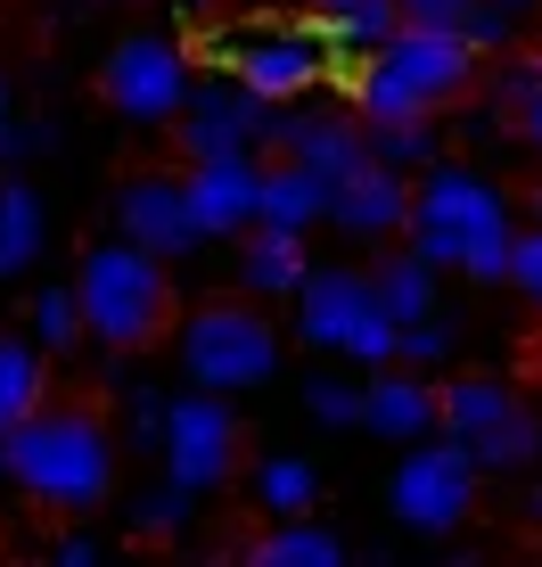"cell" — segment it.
<instances>
[{
  "mask_svg": "<svg viewBox=\"0 0 542 567\" xmlns=\"http://www.w3.org/2000/svg\"><path fill=\"white\" fill-rule=\"evenodd\" d=\"M0 477H17V494H33L42 511H100L115 485V436L83 403H42L0 436Z\"/></svg>",
  "mask_w": 542,
  "mask_h": 567,
  "instance_id": "obj_1",
  "label": "cell"
},
{
  "mask_svg": "<svg viewBox=\"0 0 542 567\" xmlns=\"http://www.w3.org/2000/svg\"><path fill=\"white\" fill-rule=\"evenodd\" d=\"M403 239L419 247L428 264L460 271V280H486L501 288L510 280V247H518V214L510 198L469 165H428L419 173V206H411V230Z\"/></svg>",
  "mask_w": 542,
  "mask_h": 567,
  "instance_id": "obj_2",
  "label": "cell"
},
{
  "mask_svg": "<svg viewBox=\"0 0 542 567\" xmlns=\"http://www.w3.org/2000/svg\"><path fill=\"white\" fill-rule=\"evenodd\" d=\"M74 297H83L91 346H107V354H140V346H157L173 329V264L115 230L107 247H91V256L74 264Z\"/></svg>",
  "mask_w": 542,
  "mask_h": 567,
  "instance_id": "obj_3",
  "label": "cell"
},
{
  "mask_svg": "<svg viewBox=\"0 0 542 567\" xmlns=\"http://www.w3.org/2000/svg\"><path fill=\"white\" fill-rule=\"evenodd\" d=\"M296 329H304V346L345 354V362H362V370L403 362V321L378 305V280H371V271L321 264L313 280L296 288Z\"/></svg>",
  "mask_w": 542,
  "mask_h": 567,
  "instance_id": "obj_4",
  "label": "cell"
},
{
  "mask_svg": "<svg viewBox=\"0 0 542 567\" xmlns=\"http://www.w3.org/2000/svg\"><path fill=\"white\" fill-rule=\"evenodd\" d=\"M181 370H189V386H215V395H239V386H263L271 370H280V329L263 321L256 305H239V297H215V305H198L181 321Z\"/></svg>",
  "mask_w": 542,
  "mask_h": 567,
  "instance_id": "obj_5",
  "label": "cell"
},
{
  "mask_svg": "<svg viewBox=\"0 0 542 567\" xmlns=\"http://www.w3.org/2000/svg\"><path fill=\"white\" fill-rule=\"evenodd\" d=\"M198 58H206L215 74H239V83H256L263 100H313V83H329V66H337V50H329L321 25H304V33H280V25L206 33Z\"/></svg>",
  "mask_w": 542,
  "mask_h": 567,
  "instance_id": "obj_6",
  "label": "cell"
},
{
  "mask_svg": "<svg viewBox=\"0 0 542 567\" xmlns=\"http://www.w3.org/2000/svg\"><path fill=\"white\" fill-rule=\"evenodd\" d=\"M477 477H486L477 444L444 427V436H419L411 453H403L386 502H395V518L411 526V535H452V526L477 511Z\"/></svg>",
  "mask_w": 542,
  "mask_h": 567,
  "instance_id": "obj_7",
  "label": "cell"
},
{
  "mask_svg": "<svg viewBox=\"0 0 542 567\" xmlns=\"http://www.w3.org/2000/svg\"><path fill=\"white\" fill-rule=\"evenodd\" d=\"M198 66L206 58L189 42H173V33H124L100 66V91L124 124H173L189 107V91H198Z\"/></svg>",
  "mask_w": 542,
  "mask_h": 567,
  "instance_id": "obj_8",
  "label": "cell"
},
{
  "mask_svg": "<svg viewBox=\"0 0 542 567\" xmlns=\"http://www.w3.org/2000/svg\"><path fill=\"white\" fill-rule=\"evenodd\" d=\"M280 124H288V100H263L239 74H198L189 107L173 115V148H181V165H198V156H230V148H271Z\"/></svg>",
  "mask_w": 542,
  "mask_h": 567,
  "instance_id": "obj_9",
  "label": "cell"
},
{
  "mask_svg": "<svg viewBox=\"0 0 542 567\" xmlns=\"http://www.w3.org/2000/svg\"><path fill=\"white\" fill-rule=\"evenodd\" d=\"M165 477H181L189 494H215L222 477H239V412L215 395V386H189L173 395V420H165Z\"/></svg>",
  "mask_w": 542,
  "mask_h": 567,
  "instance_id": "obj_10",
  "label": "cell"
},
{
  "mask_svg": "<svg viewBox=\"0 0 542 567\" xmlns=\"http://www.w3.org/2000/svg\"><path fill=\"white\" fill-rule=\"evenodd\" d=\"M107 214H115L124 239H140L148 256H165V264H181L189 247H206V223H198V206H189V182H173V173H124Z\"/></svg>",
  "mask_w": 542,
  "mask_h": 567,
  "instance_id": "obj_11",
  "label": "cell"
},
{
  "mask_svg": "<svg viewBox=\"0 0 542 567\" xmlns=\"http://www.w3.org/2000/svg\"><path fill=\"white\" fill-rule=\"evenodd\" d=\"M378 58H386V66H395V74H403V83H411L436 115H444V107H460V100L477 91V74H486V50H477L469 33H444V25H403Z\"/></svg>",
  "mask_w": 542,
  "mask_h": 567,
  "instance_id": "obj_12",
  "label": "cell"
},
{
  "mask_svg": "<svg viewBox=\"0 0 542 567\" xmlns=\"http://www.w3.org/2000/svg\"><path fill=\"white\" fill-rule=\"evenodd\" d=\"M181 182H189V206H198L206 239H239V230L263 223V156H256V148L198 156Z\"/></svg>",
  "mask_w": 542,
  "mask_h": 567,
  "instance_id": "obj_13",
  "label": "cell"
},
{
  "mask_svg": "<svg viewBox=\"0 0 542 567\" xmlns=\"http://www.w3.org/2000/svg\"><path fill=\"white\" fill-rule=\"evenodd\" d=\"M411 206H419V182H411V173L386 165V156H362V165L337 182L329 223H337L345 239H395V230H411Z\"/></svg>",
  "mask_w": 542,
  "mask_h": 567,
  "instance_id": "obj_14",
  "label": "cell"
},
{
  "mask_svg": "<svg viewBox=\"0 0 542 567\" xmlns=\"http://www.w3.org/2000/svg\"><path fill=\"white\" fill-rule=\"evenodd\" d=\"M271 148H288V156H304L313 173L345 182V173L371 156V124H362V107H296V100H288V124H280Z\"/></svg>",
  "mask_w": 542,
  "mask_h": 567,
  "instance_id": "obj_15",
  "label": "cell"
},
{
  "mask_svg": "<svg viewBox=\"0 0 542 567\" xmlns=\"http://www.w3.org/2000/svg\"><path fill=\"white\" fill-rule=\"evenodd\" d=\"M371 436L386 444H419V436H436L444 427V386H436V370H411V362H386L371 370Z\"/></svg>",
  "mask_w": 542,
  "mask_h": 567,
  "instance_id": "obj_16",
  "label": "cell"
},
{
  "mask_svg": "<svg viewBox=\"0 0 542 567\" xmlns=\"http://www.w3.org/2000/svg\"><path fill=\"white\" fill-rule=\"evenodd\" d=\"M239 280H247V297H296V288L313 280L304 230H280V223L239 230Z\"/></svg>",
  "mask_w": 542,
  "mask_h": 567,
  "instance_id": "obj_17",
  "label": "cell"
},
{
  "mask_svg": "<svg viewBox=\"0 0 542 567\" xmlns=\"http://www.w3.org/2000/svg\"><path fill=\"white\" fill-rule=\"evenodd\" d=\"M329 206H337V182L329 173H313L304 156H271L263 165V223H280V230H313L329 223Z\"/></svg>",
  "mask_w": 542,
  "mask_h": 567,
  "instance_id": "obj_18",
  "label": "cell"
},
{
  "mask_svg": "<svg viewBox=\"0 0 542 567\" xmlns=\"http://www.w3.org/2000/svg\"><path fill=\"white\" fill-rule=\"evenodd\" d=\"M313 25L329 33V50L337 58H378L386 42L403 33V0H313Z\"/></svg>",
  "mask_w": 542,
  "mask_h": 567,
  "instance_id": "obj_19",
  "label": "cell"
},
{
  "mask_svg": "<svg viewBox=\"0 0 542 567\" xmlns=\"http://www.w3.org/2000/svg\"><path fill=\"white\" fill-rule=\"evenodd\" d=\"M50 247V206L33 182H17V173H0V280H17V271H33Z\"/></svg>",
  "mask_w": 542,
  "mask_h": 567,
  "instance_id": "obj_20",
  "label": "cell"
},
{
  "mask_svg": "<svg viewBox=\"0 0 542 567\" xmlns=\"http://www.w3.org/2000/svg\"><path fill=\"white\" fill-rule=\"evenodd\" d=\"M403 25H444V33H469L477 50H510V9L501 0H403Z\"/></svg>",
  "mask_w": 542,
  "mask_h": 567,
  "instance_id": "obj_21",
  "label": "cell"
},
{
  "mask_svg": "<svg viewBox=\"0 0 542 567\" xmlns=\"http://www.w3.org/2000/svg\"><path fill=\"white\" fill-rule=\"evenodd\" d=\"M436 271H444V264H428L411 239H403L395 256H378V264H371V280H378V305L395 312V321H428V312H436Z\"/></svg>",
  "mask_w": 542,
  "mask_h": 567,
  "instance_id": "obj_22",
  "label": "cell"
},
{
  "mask_svg": "<svg viewBox=\"0 0 542 567\" xmlns=\"http://www.w3.org/2000/svg\"><path fill=\"white\" fill-rule=\"evenodd\" d=\"M345 535H329L321 518H280L263 543H247V567H337Z\"/></svg>",
  "mask_w": 542,
  "mask_h": 567,
  "instance_id": "obj_23",
  "label": "cell"
},
{
  "mask_svg": "<svg viewBox=\"0 0 542 567\" xmlns=\"http://www.w3.org/2000/svg\"><path fill=\"white\" fill-rule=\"evenodd\" d=\"M518 395L501 379H486V370H460V379H444V427L452 436H486L493 420H510Z\"/></svg>",
  "mask_w": 542,
  "mask_h": 567,
  "instance_id": "obj_24",
  "label": "cell"
},
{
  "mask_svg": "<svg viewBox=\"0 0 542 567\" xmlns=\"http://www.w3.org/2000/svg\"><path fill=\"white\" fill-rule=\"evenodd\" d=\"M256 502L271 518H313V502H321V468L313 461H296V453H271L256 468Z\"/></svg>",
  "mask_w": 542,
  "mask_h": 567,
  "instance_id": "obj_25",
  "label": "cell"
},
{
  "mask_svg": "<svg viewBox=\"0 0 542 567\" xmlns=\"http://www.w3.org/2000/svg\"><path fill=\"white\" fill-rule=\"evenodd\" d=\"M25 321H33V346H42V354H74V346H91V321H83L74 280H66V288H33Z\"/></svg>",
  "mask_w": 542,
  "mask_h": 567,
  "instance_id": "obj_26",
  "label": "cell"
},
{
  "mask_svg": "<svg viewBox=\"0 0 542 567\" xmlns=\"http://www.w3.org/2000/svg\"><path fill=\"white\" fill-rule=\"evenodd\" d=\"M477 444V461H486V477H510V468H527V461H542V427H534V412L518 403L510 420H493L486 436H469Z\"/></svg>",
  "mask_w": 542,
  "mask_h": 567,
  "instance_id": "obj_27",
  "label": "cell"
},
{
  "mask_svg": "<svg viewBox=\"0 0 542 567\" xmlns=\"http://www.w3.org/2000/svg\"><path fill=\"white\" fill-rule=\"evenodd\" d=\"M189 511H198V494H189L181 477H157L140 502H132V535H148V543H173L189 526Z\"/></svg>",
  "mask_w": 542,
  "mask_h": 567,
  "instance_id": "obj_28",
  "label": "cell"
},
{
  "mask_svg": "<svg viewBox=\"0 0 542 567\" xmlns=\"http://www.w3.org/2000/svg\"><path fill=\"white\" fill-rule=\"evenodd\" d=\"M371 156H386V165H403V173L436 165V115H403V124H371Z\"/></svg>",
  "mask_w": 542,
  "mask_h": 567,
  "instance_id": "obj_29",
  "label": "cell"
},
{
  "mask_svg": "<svg viewBox=\"0 0 542 567\" xmlns=\"http://www.w3.org/2000/svg\"><path fill=\"white\" fill-rule=\"evenodd\" d=\"M486 91H493V107L518 124V107H527L534 91H542V50H518V42H510V50H493V83H486Z\"/></svg>",
  "mask_w": 542,
  "mask_h": 567,
  "instance_id": "obj_30",
  "label": "cell"
},
{
  "mask_svg": "<svg viewBox=\"0 0 542 567\" xmlns=\"http://www.w3.org/2000/svg\"><path fill=\"white\" fill-rule=\"evenodd\" d=\"M304 412H313L321 427H362V420H371V386H354V379H304Z\"/></svg>",
  "mask_w": 542,
  "mask_h": 567,
  "instance_id": "obj_31",
  "label": "cell"
},
{
  "mask_svg": "<svg viewBox=\"0 0 542 567\" xmlns=\"http://www.w3.org/2000/svg\"><path fill=\"white\" fill-rule=\"evenodd\" d=\"M165 420H173V395H157V386H132L124 395V444L165 453Z\"/></svg>",
  "mask_w": 542,
  "mask_h": 567,
  "instance_id": "obj_32",
  "label": "cell"
},
{
  "mask_svg": "<svg viewBox=\"0 0 542 567\" xmlns=\"http://www.w3.org/2000/svg\"><path fill=\"white\" fill-rule=\"evenodd\" d=\"M452 346H460V329L444 321V312L403 321V362H411V370H444V362H452Z\"/></svg>",
  "mask_w": 542,
  "mask_h": 567,
  "instance_id": "obj_33",
  "label": "cell"
},
{
  "mask_svg": "<svg viewBox=\"0 0 542 567\" xmlns=\"http://www.w3.org/2000/svg\"><path fill=\"white\" fill-rule=\"evenodd\" d=\"M501 288H518V297H542V223L518 230V247H510V280Z\"/></svg>",
  "mask_w": 542,
  "mask_h": 567,
  "instance_id": "obj_34",
  "label": "cell"
},
{
  "mask_svg": "<svg viewBox=\"0 0 542 567\" xmlns=\"http://www.w3.org/2000/svg\"><path fill=\"white\" fill-rule=\"evenodd\" d=\"M33 148H42V141H33V124H17V115H0V173H17V165H25V156Z\"/></svg>",
  "mask_w": 542,
  "mask_h": 567,
  "instance_id": "obj_35",
  "label": "cell"
},
{
  "mask_svg": "<svg viewBox=\"0 0 542 567\" xmlns=\"http://www.w3.org/2000/svg\"><path fill=\"white\" fill-rule=\"evenodd\" d=\"M50 559H58V567H91V559H100V543H91V535H58Z\"/></svg>",
  "mask_w": 542,
  "mask_h": 567,
  "instance_id": "obj_36",
  "label": "cell"
},
{
  "mask_svg": "<svg viewBox=\"0 0 542 567\" xmlns=\"http://www.w3.org/2000/svg\"><path fill=\"white\" fill-rule=\"evenodd\" d=\"M510 132H518V141H527V148H542V91H534L527 107H518V124H510Z\"/></svg>",
  "mask_w": 542,
  "mask_h": 567,
  "instance_id": "obj_37",
  "label": "cell"
},
{
  "mask_svg": "<svg viewBox=\"0 0 542 567\" xmlns=\"http://www.w3.org/2000/svg\"><path fill=\"white\" fill-rule=\"evenodd\" d=\"M157 9H181V17H198V9H222V0H157Z\"/></svg>",
  "mask_w": 542,
  "mask_h": 567,
  "instance_id": "obj_38",
  "label": "cell"
},
{
  "mask_svg": "<svg viewBox=\"0 0 542 567\" xmlns=\"http://www.w3.org/2000/svg\"><path fill=\"white\" fill-rule=\"evenodd\" d=\"M0 115H9V66H0Z\"/></svg>",
  "mask_w": 542,
  "mask_h": 567,
  "instance_id": "obj_39",
  "label": "cell"
},
{
  "mask_svg": "<svg viewBox=\"0 0 542 567\" xmlns=\"http://www.w3.org/2000/svg\"><path fill=\"white\" fill-rule=\"evenodd\" d=\"M534 223H542V173H534Z\"/></svg>",
  "mask_w": 542,
  "mask_h": 567,
  "instance_id": "obj_40",
  "label": "cell"
},
{
  "mask_svg": "<svg viewBox=\"0 0 542 567\" xmlns=\"http://www.w3.org/2000/svg\"><path fill=\"white\" fill-rule=\"evenodd\" d=\"M501 9H534V0H501Z\"/></svg>",
  "mask_w": 542,
  "mask_h": 567,
  "instance_id": "obj_41",
  "label": "cell"
},
{
  "mask_svg": "<svg viewBox=\"0 0 542 567\" xmlns=\"http://www.w3.org/2000/svg\"><path fill=\"white\" fill-rule=\"evenodd\" d=\"M0 436H9V412H0Z\"/></svg>",
  "mask_w": 542,
  "mask_h": 567,
  "instance_id": "obj_42",
  "label": "cell"
},
{
  "mask_svg": "<svg viewBox=\"0 0 542 567\" xmlns=\"http://www.w3.org/2000/svg\"><path fill=\"white\" fill-rule=\"evenodd\" d=\"M534 305H542V297H534Z\"/></svg>",
  "mask_w": 542,
  "mask_h": 567,
  "instance_id": "obj_43",
  "label": "cell"
}]
</instances>
